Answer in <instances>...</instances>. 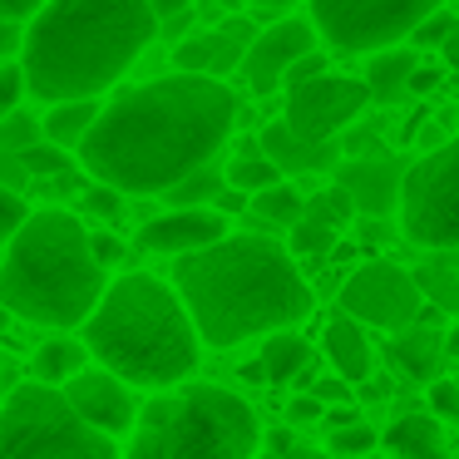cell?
I'll return each mask as SVG.
<instances>
[{
  "label": "cell",
  "instance_id": "6da1fadb",
  "mask_svg": "<svg viewBox=\"0 0 459 459\" xmlns=\"http://www.w3.org/2000/svg\"><path fill=\"white\" fill-rule=\"evenodd\" d=\"M238 100L222 80L169 74L114 94L80 149L90 183L114 193H173L193 173L212 169V153L232 139Z\"/></svg>",
  "mask_w": 459,
  "mask_h": 459
},
{
  "label": "cell",
  "instance_id": "7a4b0ae2",
  "mask_svg": "<svg viewBox=\"0 0 459 459\" xmlns=\"http://www.w3.org/2000/svg\"><path fill=\"white\" fill-rule=\"evenodd\" d=\"M173 291L208 346H242L252 336H281L316 307L311 281L291 252L272 238H228L208 252L173 262Z\"/></svg>",
  "mask_w": 459,
  "mask_h": 459
},
{
  "label": "cell",
  "instance_id": "3957f363",
  "mask_svg": "<svg viewBox=\"0 0 459 459\" xmlns=\"http://www.w3.org/2000/svg\"><path fill=\"white\" fill-rule=\"evenodd\" d=\"M159 40L149 0H55L25 30V90L40 104H90Z\"/></svg>",
  "mask_w": 459,
  "mask_h": 459
},
{
  "label": "cell",
  "instance_id": "277c9868",
  "mask_svg": "<svg viewBox=\"0 0 459 459\" xmlns=\"http://www.w3.org/2000/svg\"><path fill=\"white\" fill-rule=\"evenodd\" d=\"M109 297L84 222L65 208H40L0 257V307L30 326H90Z\"/></svg>",
  "mask_w": 459,
  "mask_h": 459
},
{
  "label": "cell",
  "instance_id": "5b68a950",
  "mask_svg": "<svg viewBox=\"0 0 459 459\" xmlns=\"http://www.w3.org/2000/svg\"><path fill=\"white\" fill-rule=\"evenodd\" d=\"M198 326H193L183 297L169 281L149 277V272H129V277L109 281V297L84 326V346L104 360L109 376L124 385H178L198 366Z\"/></svg>",
  "mask_w": 459,
  "mask_h": 459
},
{
  "label": "cell",
  "instance_id": "8992f818",
  "mask_svg": "<svg viewBox=\"0 0 459 459\" xmlns=\"http://www.w3.org/2000/svg\"><path fill=\"white\" fill-rule=\"evenodd\" d=\"M252 405L222 385H188L143 405L139 435L124 459H262Z\"/></svg>",
  "mask_w": 459,
  "mask_h": 459
},
{
  "label": "cell",
  "instance_id": "52a82bcc",
  "mask_svg": "<svg viewBox=\"0 0 459 459\" xmlns=\"http://www.w3.org/2000/svg\"><path fill=\"white\" fill-rule=\"evenodd\" d=\"M0 459H119V449L74 415L65 390L25 380L0 400Z\"/></svg>",
  "mask_w": 459,
  "mask_h": 459
},
{
  "label": "cell",
  "instance_id": "ba28073f",
  "mask_svg": "<svg viewBox=\"0 0 459 459\" xmlns=\"http://www.w3.org/2000/svg\"><path fill=\"white\" fill-rule=\"evenodd\" d=\"M429 0H316L307 5L316 35L341 55H385L400 40H415V30L435 15Z\"/></svg>",
  "mask_w": 459,
  "mask_h": 459
},
{
  "label": "cell",
  "instance_id": "9c48e42d",
  "mask_svg": "<svg viewBox=\"0 0 459 459\" xmlns=\"http://www.w3.org/2000/svg\"><path fill=\"white\" fill-rule=\"evenodd\" d=\"M400 232L420 247H459V134L445 149L410 163L400 193Z\"/></svg>",
  "mask_w": 459,
  "mask_h": 459
},
{
  "label": "cell",
  "instance_id": "30bf717a",
  "mask_svg": "<svg viewBox=\"0 0 459 459\" xmlns=\"http://www.w3.org/2000/svg\"><path fill=\"white\" fill-rule=\"evenodd\" d=\"M425 311V291H420L415 272H405L400 262H360L346 281H341V316L360 321L376 331H400L420 326Z\"/></svg>",
  "mask_w": 459,
  "mask_h": 459
},
{
  "label": "cell",
  "instance_id": "8fae6325",
  "mask_svg": "<svg viewBox=\"0 0 459 459\" xmlns=\"http://www.w3.org/2000/svg\"><path fill=\"white\" fill-rule=\"evenodd\" d=\"M370 104L366 80L351 74H321L311 84L287 90V129L307 143H336V134H346L360 119V109Z\"/></svg>",
  "mask_w": 459,
  "mask_h": 459
},
{
  "label": "cell",
  "instance_id": "7c38bea8",
  "mask_svg": "<svg viewBox=\"0 0 459 459\" xmlns=\"http://www.w3.org/2000/svg\"><path fill=\"white\" fill-rule=\"evenodd\" d=\"M321 35L316 25H311L307 11H291L287 21L267 25V30L252 40L247 60H242V80H247V90L257 94V100H267V94H277L281 84H287V74L297 70L307 55H316Z\"/></svg>",
  "mask_w": 459,
  "mask_h": 459
},
{
  "label": "cell",
  "instance_id": "4fadbf2b",
  "mask_svg": "<svg viewBox=\"0 0 459 459\" xmlns=\"http://www.w3.org/2000/svg\"><path fill=\"white\" fill-rule=\"evenodd\" d=\"M257 25H252V15H228V21H218L212 30L203 35H188V40L173 50V65H178V74H203V80H222V74L242 70V60H247L252 40H257Z\"/></svg>",
  "mask_w": 459,
  "mask_h": 459
},
{
  "label": "cell",
  "instance_id": "5bb4252c",
  "mask_svg": "<svg viewBox=\"0 0 459 459\" xmlns=\"http://www.w3.org/2000/svg\"><path fill=\"white\" fill-rule=\"evenodd\" d=\"M65 395H70L74 415H80L84 425H94L109 439L124 435V429H134V420H143L134 385H124L119 376H109V370H84L80 380L65 385Z\"/></svg>",
  "mask_w": 459,
  "mask_h": 459
},
{
  "label": "cell",
  "instance_id": "9a60e30c",
  "mask_svg": "<svg viewBox=\"0 0 459 459\" xmlns=\"http://www.w3.org/2000/svg\"><path fill=\"white\" fill-rule=\"evenodd\" d=\"M410 163L400 159H346L336 169V188L351 193L356 212H366L370 222H385L390 212H400V193H405Z\"/></svg>",
  "mask_w": 459,
  "mask_h": 459
},
{
  "label": "cell",
  "instance_id": "2e32d148",
  "mask_svg": "<svg viewBox=\"0 0 459 459\" xmlns=\"http://www.w3.org/2000/svg\"><path fill=\"white\" fill-rule=\"evenodd\" d=\"M228 218L218 208H198V212H159L139 228V242L149 252H163V257H193V252H208L218 242H228Z\"/></svg>",
  "mask_w": 459,
  "mask_h": 459
},
{
  "label": "cell",
  "instance_id": "e0dca14e",
  "mask_svg": "<svg viewBox=\"0 0 459 459\" xmlns=\"http://www.w3.org/2000/svg\"><path fill=\"white\" fill-rule=\"evenodd\" d=\"M262 153H267L272 163L281 169V178H297V173H326V169H336L341 163V143H307V139H297V134L287 129V124H267L262 129Z\"/></svg>",
  "mask_w": 459,
  "mask_h": 459
},
{
  "label": "cell",
  "instance_id": "ac0fdd59",
  "mask_svg": "<svg viewBox=\"0 0 459 459\" xmlns=\"http://www.w3.org/2000/svg\"><path fill=\"white\" fill-rule=\"evenodd\" d=\"M321 351L331 360V376L351 380V385H366L376 376V356H370V341L360 331V321L351 316H331L326 321V336H321Z\"/></svg>",
  "mask_w": 459,
  "mask_h": 459
},
{
  "label": "cell",
  "instance_id": "d6986e66",
  "mask_svg": "<svg viewBox=\"0 0 459 459\" xmlns=\"http://www.w3.org/2000/svg\"><path fill=\"white\" fill-rule=\"evenodd\" d=\"M385 356L395 360V370L405 380H429V385L445 380L439 366L449 360V351H445V336H439L435 326H410V331H400V336H390Z\"/></svg>",
  "mask_w": 459,
  "mask_h": 459
},
{
  "label": "cell",
  "instance_id": "ffe728a7",
  "mask_svg": "<svg viewBox=\"0 0 459 459\" xmlns=\"http://www.w3.org/2000/svg\"><path fill=\"white\" fill-rule=\"evenodd\" d=\"M380 439L390 459H449V435L435 415H395Z\"/></svg>",
  "mask_w": 459,
  "mask_h": 459
},
{
  "label": "cell",
  "instance_id": "44dd1931",
  "mask_svg": "<svg viewBox=\"0 0 459 459\" xmlns=\"http://www.w3.org/2000/svg\"><path fill=\"white\" fill-rule=\"evenodd\" d=\"M415 55L410 50H385V55H376V60L366 65V90H370V100L376 104H400L410 94V80H415Z\"/></svg>",
  "mask_w": 459,
  "mask_h": 459
},
{
  "label": "cell",
  "instance_id": "7402d4cb",
  "mask_svg": "<svg viewBox=\"0 0 459 459\" xmlns=\"http://www.w3.org/2000/svg\"><path fill=\"white\" fill-rule=\"evenodd\" d=\"M222 173H228V188H232V193H247V198H257V193H267V188H277V183H287L277 163L262 153V139H257V143H252V139L242 143L238 159H228V169H222Z\"/></svg>",
  "mask_w": 459,
  "mask_h": 459
},
{
  "label": "cell",
  "instance_id": "603a6c76",
  "mask_svg": "<svg viewBox=\"0 0 459 459\" xmlns=\"http://www.w3.org/2000/svg\"><path fill=\"white\" fill-rule=\"evenodd\" d=\"M100 104H60V109H50L40 119V129H45V143H55V149H84V139L94 134V124H100Z\"/></svg>",
  "mask_w": 459,
  "mask_h": 459
},
{
  "label": "cell",
  "instance_id": "cb8c5ba5",
  "mask_svg": "<svg viewBox=\"0 0 459 459\" xmlns=\"http://www.w3.org/2000/svg\"><path fill=\"white\" fill-rule=\"evenodd\" d=\"M84 351L90 346H80V341H70V336L45 341V346L35 351V380H40V385H55V390L80 380L84 376Z\"/></svg>",
  "mask_w": 459,
  "mask_h": 459
},
{
  "label": "cell",
  "instance_id": "d4e9b609",
  "mask_svg": "<svg viewBox=\"0 0 459 459\" xmlns=\"http://www.w3.org/2000/svg\"><path fill=\"white\" fill-rule=\"evenodd\" d=\"M262 366H267L272 385H291V380H301V376L311 370V346H307V336H297V331L267 336V346H262Z\"/></svg>",
  "mask_w": 459,
  "mask_h": 459
},
{
  "label": "cell",
  "instance_id": "484cf974",
  "mask_svg": "<svg viewBox=\"0 0 459 459\" xmlns=\"http://www.w3.org/2000/svg\"><path fill=\"white\" fill-rule=\"evenodd\" d=\"M252 212H257V222H267V228H297V222L307 218V198H301L291 183H277V188L252 198Z\"/></svg>",
  "mask_w": 459,
  "mask_h": 459
},
{
  "label": "cell",
  "instance_id": "4316f807",
  "mask_svg": "<svg viewBox=\"0 0 459 459\" xmlns=\"http://www.w3.org/2000/svg\"><path fill=\"white\" fill-rule=\"evenodd\" d=\"M415 281H420V291L429 297L435 311L459 316V267H449V262H425V267H415Z\"/></svg>",
  "mask_w": 459,
  "mask_h": 459
},
{
  "label": "cell",
  "instance_id": "83f0119b",
  "mask_svg": "<svg viewBox=\"0 0 459 459\" xmlns=\"http://www.w3.org/2000/svg\"><path fill=\"white\" fill-rule=\"evenodd\" d=\"M222 193H228V173L203 169V173H193L188 183H178V188L169 193V203H173L169 212H198V203H212V208H218Z\"/></svg>",
  "mask_w": 459,
  "mask_h": 459
},
{
  "label": "cell",
  "instance_id": "f1b7e54d",
  "mask_svg": "<svg viewBox=\"0 0 459 459\" xmlns=\"http://www.w3.org/2000/svg\"><path fill=\"white\" fill-rule=\"evenodd\" d=\"M307 218L311 222H326V228H341V222L356 218V203H351L346 188H321V193H307Z\"/></svg>",
  "mask_w": 459,
  "mask_h": 459
},
{
  "label": "cell",
  "instance_id": "f546056e",
  "mask_svg": "<svg viewBox=\"0 0 459 459\" xmlns=\"http://www.w3.org/2000/svg\"><path fill=\"white\" fill-rule=\"evenodd\" d=\"M21 163H25V173L30 178H70L74 173V159L65 149H55V143H35V149H25L21 153Z\"/></svg>",
  "mask_w": 459,
  "mask_h": 459
},
{
  "label": "cell",
  "instance_id": "4dcf8cb0",
  "mask_svg": "<svg viewBox=\"0 0 459 459\" xmlns=\"http://www.w3.org/2000/svg\"><path fill=\"white\" fill-rule=\"evenodd\" d=\"M331 247H336V228H326V222L301 218L291 228V257H326Z\"/></svg>",
  "mask_w": 459,
  "mask_h": 459
},
{
  "label": "cell",
  "instance_id": "1f68e13d",
  "mask_svg": "<svg viewBox=\"0 0 459 459\" xmlns=\"http://www.w3.org/2000/svg\"><path fill=\"white\" fill-rule=\"evenodd\" d=\"M376 449V429L370 425H351V429H331L326 435V455L336 459H370Z\"/></svg>",
  "mask_w": 459,
  "mask_h": 459
},
{
  "label": "cell",
  "instance_id": "d6a6232c",
  "mask_svg": "<svg viewBox=\"0 0 459 459\" xmlns=\"http://www.w3.org/2000/svg\"><path fill=\"white\" fill-rule=\"evenodd\" d=\"M35 143H45L40 119H30V114H11V119L0 124V153H25V149H35Z\"/></svg>",
  "mask_w": 459,
  "mask_h": 459
},
{
  "label": "cell",
  "instance_id": "836d02e7",
  "mask_svg": "<svg viewBox=\"0 0 459 459\" xmlns=\"http://www.w3.org/2000/svg\"><path fill=\"white\" fill-rule=\"evenodd\" d=\"M30 218H35V212H30V203H25L21 193L0 188V247H11V242L21 238V228H25Z\"/></svg>",
  "mask_w": 459,
  "mask_h": 459
},
{
  "label": "cell",
  "instance_id": "e575fe53",
  "mask_svg": "<svg viewBox=\"0 0 459 459\" xmlns=\"http://www.w3.org/2000/svg\"><path fill=\"white\" fill-rule=\"evenodd\" d=\"M429 415L439 425H459V380H435L429 385Z\"/></svg>",
  "mask_w": 459,
  "mask_h": 459
},
{
  "label": "cell",
  "instance_id": "d590c367",
  "mask_svg": "<svg viewBox=\"0 0 459 459\" xmlns=\"http://www.w3.org/2000/svg\"><path fill=\"white\" fill-rule=\"evenodd\" d=\"M21 94H30V90H25V70H21V65H0V124L11 119V114H21V109H15Z\"/></svg>",
  "mask_w": 459,
  "mask_h": 459
},
{
  "label": "cell",
  "instance_id": "8d00e7d4",
  "mask_svg": "<svg viewBox=\"0 0 459 459\" xmlns=\"http://www.w3.org/2000/svg\"><path fill=\"white\" fill-rule=\"evenodd\" d=\"M311 395H316L326 410H341V405H351V400H360L356 385H351V380H341V376H321L316 385H311Z\"/></svg>",
  "mask_w": 459,
  "mask_h": 459
},
{
  "label": "cell",
  "instance_id": "74e56055",
  "mask_svg": "<svg viewBox=\"0 0 459 459\" xmlns=\"http://www.w3.org/2000/svg\"><path fill=\"white\" fill-rule=\"evenodd\" d=\"M84 208H90V212H100V218H119L124 193L104 188V183H90V193H84Z\"/></svg>",
  "mask_w": 459,
  "mask_h": 459
},
{
  "label": "cell",
  "instance_id": "f35d334b",
  "mask_svg": "<svg viewBox=\"0 0 459 459\" xmlns=\"http://www.w3.org/2000/svg\"><path fill=\"white\" fill-rule=\"evenodd\" d=\"M449 25H455V15H449V11H435V15H429V21L415 30V45H445V40H449Z\"/></svg>",
  "mask_w": 459,
  "mask_h": 459
},
{
  "label": "cell",
  "instance_id": "ab89813d",
  "mask_svg": "<svg viewBox=\"0 0 459 459\" xmlns=\"http://www.w3.org/2000/svg\"><path fill=\"white\" fill-rule=\"evenodd\" d=\"M25 183H30V173H25L21 153H0V188H11V193H25Z\"/></svg>",
  "mask_w": 459,
  "mask_h": 459
},
{
  "label": "cell",
  "instance_id": "60d3db41",
  "mask_svg": "<svg viewBox=\"0 0 459 459\" xmlns=\"http://www.w3.org/2000/svg\"><path fill=\"white\" fill-rule=\"evenodd\" d=\"M321 74H331V65H326V55H307V60L297 65V70L287 74V90H297V84H311V80H321Z\"/></svg>",
  "mask_w": 459,
  "mask_h": 459
},
{
  "label": "cell",
  "instance_id": "b9f144b4",
  "mask_svg": "<svg viewBox=\"0 0 459 459\" xmlns=\"http://www.w3.org/2000/svg\"><path fill=\"white\" fill-rule=\"evenodd\" d=\"M287 420H291V425H311V420H326V405H321L316 395H297V400L287 405Z\"/></svg>",
  "mask_w": 459,
  "mask_h": 459
},
{
  "label": "cell",
  "instance_id": "7bdbcfd3",
  "mask_svg": "<svg viewBox=\"0 0 459 459\" xmlns=\"http://www.w3.org/2000/svg\"><path fill=\"white\" fill-rule=\"evenodd\" d=\"M94 257H100V267H114V262H124V242L114 238V232H94Z\"/></svg>",
  "mask_w": 459,
  "mask_h": 459
},
{
  "label": "cell",
  "instance_id": "ee69618b",
  "mask_svg": "<svg viewBox=\"0 0 459 459\" xmlns=\"http://www.w3.org/2000/svg\"><path fill=\"white\" fill-rule=\"evenodd\" d=\"M15 55H25V25H5V21H0V65L15 60Z\"/></svg>",
  "mask_w": 459,
  "mask_h": 459
},
{
  "label": "cell",
  "instance_id": "f6af8a7d",
  "mask_svg": "<svg viewBox=\"0 0 459 459\" xmlns=\"http://www.w3.org/2000/svg\"><path fill=\"white\" fill-rule=\"evenodd\" d=\"M439 80H445V70H439V65H420L415 80H410V94H429Z\"/></svg>",
  "mask_w": 459,
  "mask_h": 459
},
{
  "label": "cell",
  "instance_id": "bcb514c9",
  "mask_svg": "<svg viewBox=\"0 0 459 459\" xmlns=\"http://www.w3.org/2000/svg\"><path fill=\"white\" fill-rule=\"evenodd\" d=\"M188 25H193V11H178L173 21L159 25V35H163V40H188Z\"/></svg>",
  "mask_w": 459,
  "mask_h": 459
},
{
  "label": "cell",
  "instance_id": "7dc6e473",
  "mask_svg": "<svg viewBox=\"0 0 459 459\" xmlns=\"http://www.w3.org/2000/svg\"><path fill=\"white\" fill-rule=\"evenodd\" d=\"M252 208V198H247V193H222V198H218V212H222V218H238V212H247Z\"/></svg>",
  "mask_w": 459,
  "mask_h": 459
},
{
  "label": "cell",
  "instance_id": "c3c4849f",
  "mask_svg": "<svg viewBox=\"0 0 459 459\" xmlns=\"http://www.w3.org/2000/svg\"><path fill=\"white\" fill-rule=\"evenodd\" d=\"M262 439H267V449H262V455H291V449H297V439H291L287 429H267Z\"/></svg>",
  "mask_w": 459,
  "mask_h": 459
},
{
  "label": "cell",
  "instance_id": "681fc988",
  "mask_svg": "<svg viewBox=\"0 0 459 459\" xmlns=\"http://www.w3.org/2000/svg\"><path fill=\"white\" fill-rule=\"evenodd\" d=\"M439 55H445V65L459 74V15H455V25H449V40L439 45Z\"/></svg>",
  "mask_w": 459,
  "mask_h": 459
},
{
  "label": "cell",
  "instance_id": "f907efd6",
  "mask_svg": "<svg viewBox=\"0 0 459 459\" xmlns=\"http://www.w3.org/2000/svg\"><path fill=\"white\" fill-rule=\"evenodd\" d=\"M351 425H360V420H356V410H351V405L326 410V435H331V429H351Z\"/></svg>",
  "mask_w": 459,
  "mask_h": 459
},
{
  "label": "cell",
  "instance_id": "816d5d0a",
  "mask_svg": "<svg viewBox=\"0 0 459 459\" xmlns=\"http://www.w3.org/2000/svg\"><path fill=\"white\" fill-rule=\"evenodd\" d=\"M390 395V380L385 376H370L366 385H360V400H385Z\"/></svg>",
  "mask_w": 459,
  "mask_h": 459
},
{
  "label": "cell",
  "instance_id": "f5cc1de1",
  "mask_svg": "<svg viewBox=\"0 0 459 459\" xmlns=\"http://www.w3.org/2000/svg\"><path fill=\"white\" fill-rule=\"evenodd\" d=\"M242 380H247V385H262V380H272V376H267V366H262V356L242 366Z\"/></svg>",
  "mask_w": 459,
  "mask_h": 459
},
{
  "label": "cell",
  "instance_id": "db71d44e",
  "mask_svg": "<svg viewBox=\"0 0 459 459\" xmlns=\"http://www.w3.org/2000/svg\"><path fill=\"white\" fill-rule=\"evenodd\" d=\"M262 459H336V455H326V449H291V455H262Z\"/></svg>",
  "mask_w": 459,
  "mask_h": 459
},
{
  "label": "cell",
  "instance_id": "11a10c76",
  "mask_svg": "<svg viewBox=\"0 0 459 459\" xmlns=\"http://www.w3.org/2000/svg\"><path fill=\"white\" fill-rule=\"evenodd\" d=\"M445 351H449V360H459V326L445 336Z\"/></svg>",
  "mask_w": 459,
  "mask_h": 459
},
{
  "label": "cell",
  "instance_id": "9f6ffc18",
  "mask_svg": "<svg viewBox=\"0 0 459 459\" xmlns=\"http://www.w3.org/2000/svg\"><path fill=\"white\" fill-rule=\"evenodd\" d=\"M5 326H11V311H5V307H0V331H5Z\"/></svg>",
  "mask_w": 459,
  "mask_h": 459
}]
</instances>
